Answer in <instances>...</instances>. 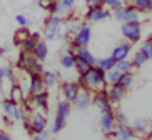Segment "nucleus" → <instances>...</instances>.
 Returning <instances> with one entry per match:
<instances>
[{
	"instance_id": "f257e3e1",
	"label": "nucleus",
	"mask_w": 152,
	"mask_h": 140,
	"mask_svg": "<svg viewBox=\"0 0 152 140\" xmlns=\"http://www.w3.org/2000/svg\"><path fill=\"white\" fill-rule=\"evenodd\" d=\"M84 80H85V92H90V94L107 90L109 87L107 80H105V70L99 68L97 65H92L84 73Z\"/></svg>"
},
{
	"instance_id": "f03ea898",
	"label": "nucleus",
	"mask_w": 152,
	"mask_h": 140,
	"mask_svg": "<svg viewBox=\"0 0 152 140\" xmlns=\"http://www.w3.org/2000/svg\"><path fill=\"white\" fill-rule=\"evenodd\" d=\"M45 42H60L64 40V18L60 15H49L45 20L44 32L40 33Z\"/></svg>"
},
{
	"instance_id": "7ed1b4c3",
	"label": "nucleus",
	"mask_w": 152,
	"mask_h": 140,
	"mask_svg": "<svg viewBox=\"0 0 152 140\" xmlns=\"http://www.w3.org/2000/svg\"><path fill=\"white\" fill-rule=\"evenodd\" d=\"M17 65L22 68V70H25V73H28V75L44 72L42 62H39V60H37L32 54H25V52H22V50H20V54H18Z\"/></svg>"
},
{
	"instance_id": "20e7f679",
	"label": "nucleus",
	"mask_w": 152,
	"mask_h": 140,
	"mask_svg": "<svg viewBox=\"0 0 152 140\" xmlns=\"http://www.w3.org/2000/svg\"><path fill=\"white\" fill-rule=\"evenodd\" d=\"M92 42V28L87 22L80 27V30H77L72 35L70 40V50H75L77 47H89Z\"/></svg>"
},
{
	"instance_id": "39448f33",
	"label": "nucleus",
	"mask_w": 152,
	"mask_h": 140,
	"mask_svg": "<svg viewBox=\"0 0 152 140\" xmlns=\"http://www.w3.org/2000/svg\"><path fill=\"white\" fill-rule=\"evenodd\" d=\"M122 37H125L130 44H137L142 40V23L140 22H124L121 25Z\"/></svg>"
},
{
	"instance_id": "423d86ee",
	"label": "nucleus",
	"mask_w": 152,
	"mask_h": 140,
	"mask_svg": "<svg viewBox=\"0 0 152 140\" xmlns=\"http://www.w3.org/2000/svg\"><path fill=\"white\" fill-rule=\"evenodd\" d=\"M110 17V10H107L104 5H95V7H89L87 12L84 15V20L87 23H95V22H102L107 20Z\"/></svg>"
},
{
	"instance_id": "0eeeda50",
	"label": "nucleus",
	"mask_w": 152,
	"mask_h": 140,
	"mask_svg": "<svg viewBox=\"0 0 152 140\" xmlns=\"http://www.w3.org/2000/svg\"><path fill=\"white\" fill-rule=\"evenodd\" d=\"M92 105L99 112H109V110H114V104L110 102L107 95V90H100V92H95L92 95Z\"/></svg>"
},
{
	"instance_id": "6e6552de",
	"label": "nucleus",
	"mask_w": 152,
	"mask_h": 140,
	"mask_svg": "<svg viewBox=\"0 0 152 140\" xmlns=\"http://www.w3.org/2000/svg\"><path fill=\"white\" fill-rule=\"evenodd\" d=\"M49 125V120H47V115L45 112H34L32 113V122H30V133L28 135H34V133H40L42 130H45Z\"/></svg>"
},
{
	"instance_id": "1a4fd4ad",
	"label": "nucleus",
	"mask_w": 152,
	"mask_h": 140,
	"mask_svg": "<svg viewBox=\"0 0 152 140\" xmlns=\"http://www.w3.org/2000/svg\"><path fill=\"white\" fill-rule=\"evenodd\" d=\"M109 137L110 139H115V140H137V135L130 128V125H119V123H115L114 130L110 132Z\"/></svg>"
},
{
	"instance_id": "9d476101",
	"label": "nucleus",
	"mask_w": 152,
	"mask_h": 140,
	"mask_svg": "<svg viewBox=\"0 0 152 140\" xmlns=\"http://www.w3.org/2000/svg\"><path fill=\"white\" fill-rule=\"evenodd\" d=\"M99 125H100V130L105 133V135H110V132L114 130L115 127V117H114V110H109V112H100V118H99Z\"/></svg>"
},
{
	"instance_id": "9b49d317",
	"label": "nucleus",
	"mask_w": 152,
	"mask_h": 140,
	"mask_svg": "<svg viewBox=\"0 0 152 140\" xmlns=\"http://www.w3.org/2000/svg\"><path fill=\"white\" fill-rule=\"evenodd\" d=\"M70 109H72L70 102H67L65 99L60 100L57 104V107H55V118L54 120H57L58 123H62V125L65 127V123H67V120H69V115H70Z\"/></svg>"
},
{
	"instance_id": "f8f14e48",
	"label": "nucleus",
	"mask_w": 152,
	"mask_h": 140,
	"mask_svg": "<svg viewBox=\"0 0 152 140\" xmlns=\"http://www.w3.org/2000/svg\"><path fill=\"white\" fill-rule=\"evenodd\" d=\"M62 94H64V99L74 104L77 99V95L80 94V87L77 82H72V80H67V82H62Z\"/></svg>"
},
{
	"instance_id": "ddd939ff",
	"label": "nucleus",
	"mask_w": 152,
	"mask_h": 140,
	"mask_svg": "<svg viewBox=\"0 0 152 140\" xmlns=\"http://www.w3.org/2000/svg\"><path fill=\"white\" fill-rule=\"evenodd\" d=\"M30 100H32V105H34L35 110H40V112H47L49 110V90L47 88L42 90L40 94L32 95Z\"/></svg>"
},
{
	"instance_id": "4468645a",
	"label": "nucleus",
	"mask_w": 152,
	"mask_h": 140,
	"mask_svg": "<svg viewBox=\"0 0 152 140\" xmlns=\"http://www.w3.org/2000/svg\"><path fill=\"white\" fill-rule=\"evenodd\" d=\"M42 90H45L44 80H42V73H32V75H28V90H27V94L32 97V95L40 94Z\"/></svg>"
},
{
	"instance_id": "2eb2a0df",
	"label": "nucleus",
	"mask_w": 152,
	"mask_h": 140,
	"mask_svg": "<svg viewBox=\"0 0 152 140\" xmlns=\"http://www.w3.org/2000/svg\"><path fill=\"white\" fill-rule=\"evenodd\" d=\"M74 107L75 110H80V112H85V110H89L92 107V94L90 92H84L80 90V94L77 95L75 102H74Z\"/></svg>"
},
{
	"instance_id": "dca6fc26",
	"label": "nucleus",
	"mask_w": 152,
	"mask_h": 140,
	"mask_svg": "<svg viewBox=\"0 0 152 140\" xmlns=\"http://www.w3.org/2000/svg\"><path fill=\"white\" fill-rule=\"evenodd\" d=\"M130 128L135 132V135H147V132L151 130V122L145 117H137L130 122Z\"/></svg>"
},
{
	"instance_id": "f3484780",
	"label": "nucleus",
	"mask_w": 152,
	"mask_h": 140,
	"mask_svg": "<svg viewBox=\"0 0 152 140\" xmlns=\"http://www.w3.org/2000/svg\"><path fill=\"white\" fill-rule=\"evenodd\" d=\"M85 23L84 18L80 17H75L74 14H70V17H67L64 20V25H65V30H67L69 35H74L77 30H80V27Z\"/></svg>"
},
{
	"instance_id": "a211bd4d",
	"label": "nucleus",
	"mask_w": 152,
	"mask_h": 140,
	"mask_svg": "<svg viewBox=\"0 0 152 140\" xmlns=\"http://www.w3.org/2000/svg\"><path fill=\"white\" fill-rule=\"evenodd\" d=\"M130 50H132V44H125V45H119V44H117V45L114 47V50H112L110 57L115 60V62H121V60L129 59Z\"/></svg>"
},
{
	"instance_id": "6ab92c4d",
	"label": "nucleus",
	"mask_w": 152,
	"mask_h": 140,
	"mask_svg": "<svg viewBox=\"0 0 152 140\" xmlns=\"http://www.w3.org/2000/svg\"><path fill=\"white\" fill-rule=\"evenodd\" d=\"M122 10H124V22H140L142 23V14L137 12L132 4H125L122 7Z\"/></svg>"
},
{
	"instance_id": "aec40b11",
	"label": "nucleus",
	"mask_w": 152,
	"mask_h": 140,
	"mask_svg": "<svg viewBox=\"0 0 152 140\" xmlns=\"http://www.w3.org/2000/svg\"><path fill=\"white\" fill-rule=\"evenodd\" d=\"M125 94H127V90L125 88H122L121 85H109L107 87V95L109 99H110L112 104H119V102H122L125 97Z\"/></svg>"
},
{
	"instance_id": "412c9836",
	"label": "nucleus",
	"mask_w": 152,
	"mask_h": 140,
	"mask_svg": "<svg viewBox=\"0 0 152 140\" xmlns=\"http://www.w3.org/2000/svg\"><path fill=\"white\" fill-rule=\"evenodd\" d=\"M40 38H42V37H40V33H39V32H32L30 35H28L27 38L22 42L20 50H22V52H25V54H32V50L35 49L37 42L40 40Z\"/></svg>"
},
{
	"instance_id": "4be33fe9",
	"label": "nucleus",
	"mask_w": 152,
	"mask_h": 140,
	"mask_svg": "<svg viewBox=\"0 0 152 140\" xmlns=\"http://www.w3.org/2000/svg\"><path fill=\"white\" fill-rule=\"evenodd\" d=\"M72 52H74V55H75L77 59H82L84 62L89 63V65H95V62H97V59H95L94 54L89 50V47H77Z\"/></svg>"
},
{
	"instance_id": "5701e85b",
	"label": "nucleus",
	"mask_w": 152,
	"mask_h": 140,
	"mask_svg": "<svg viewBox=\"0 0 152 140\" xmlns=\"http://www.w3.org/2000/svg\"><path fill=\"white\" fill-rule=\"evenodd\" d=\"M32 55H34L39 62H44V60L49 57V45H47V42L40 38V40L37 42L35 49L32 50Z\"/></svg>"
},
{
	"instance_id": "b1692460",
	"label": "nucleus",
	"mask_w": 152,
	"mask_h": 140,
	"mask_svg": "<svg viewBox=\"0 0 152 140\" xmlns=\"http://www.w3.org/2000/svg\"><path fill=\"white\" fill-rule=\"evenodd\" d=\"M9 99L12 100V102H15L17 105H20L23 102V99H25V92L22 90V87L18 85L17 82H15L14 85L10 87L9 90Z\"/></svg>"
},
{
	"instance_id": "393cba45",
	"label": "nucleus",
	"mask_w": 152,
	"mask_h": 140,
	"mask_svg": "<svg viewBox=\"0 0 152 140\" xmlns=\"http://www.w3.org/2000/svg\"><path fill=\"white\" fill-rule=\"evenodd\" d=\"M58 63H60V67H62L64 70H70V68H74V63H75V55H74V52H72V50L64 52V54L60 55Z\"/></svg>"
},
{
	"instance_id": "a878e982",
	"label": "nucleus",
	"mask_w": 152,
	"mask_h": 140,
	"mask_svg": "<svg viewBox=\"0 0 152 140\" xmlns=\"http://www.w3.org/2000/svg\"><path fill=\"white\" fill-rule=\"evenodd\" d=\"M42 80H44V87L50 90V88H54L57 85L58 77H57V73L52 72V70H44L42 72Z\"/></svg>"
},
{
	"instance_id": "bb28decb",
	"label": "nucleus",
	"mask_w": 152,
	"mask_h": 140,
	"mask_svg": "<svg viewBox=\"0 0 152 140\" xmlns=\"http://www.w3.org/2000/svg\"><path fill=\"white\" fill-rule=\"evenodd\" d=\"M32 32L28 30V27H18V30L14 33V40H12V44H14V47H18L20 49V45H22V42L27 38L28 35H30Z\"/></svg>"
},
{
	"instance_id": "cd10ccee",
	"label": "nucleus",
	"mask_w": 152,
	"mask_h": 140,
	"mask_svg": "<svg viewBox=\"0 0 152 140\" xmlns=\"http://www.w3.org/2000/svg\"><path fill=\"white\" fill-rule=\"evenodd\" d=\"M4 82H7V87H12L17 82V75H15V72H14V68H12V65L10 63H5L4 67Z\"/></svg>"
},
{
	"instance_id": "c85d7f7f",
	"label": "nucleus",
	"mask_w": 152,
	"mask_h": 140,
	"mask_svg": "<svg viewBox=\"0 0 152 140\" xmlns=\"http://www.w3.org/2000/svg\"><path fill=\"white\" fill-rule=\"evenodd\" d=\"M58 4H60V17H64V15H70L74 12L77 0H58Z\"/></svg>"
},
{
	"instance_id": "c756f323",
	"label": "nucleus",
	"mask_w": 152,
	"mask_h": 140,
	"mask_svg": "<svg viewBox=\"0 0 152 140\" xmlns=\"http://www.w3.org/2000/svg\"><path fill=\"white\" fill-rule=\"evenodd\" d=\"M117 85H121L122 88L129 90L130 87L134 85V73H132V72H125V73H122L121 78H119V82H117Z\"/></svg>"
},
{
	"instance_id": "7c9ffc66",
	"label": "nucleus",
	"mask_w": 152,
	"mask_h": 140,
	"mask_svg": "<svg viewBox=\"0 0 152 140\" xmlns=\"http://www.w3.org/2000/svg\"><path fill=\"white\" fill-rule=\"evenodd\" d=\"M115 60L112 59L110 55H109V57H102V59H97V62H95V65H97L99 68H102V70H105V72H107V70H110V68H114L115 67Z\"/></svg>"
},
{
	"instance_id": "2f4dec72",
	"label": "nucleus",
	"mask_w": 152,
	"mask_h": 140,
	"mask_svg": "<svg viewBox=\"0 0 152 140\" xmlns=\"http://www.w3.org/2000/svg\"><path fill=\"white\" fill-rule=\"evenodd\" d=\"M121 75H122V72H119V70L114 67V68H110V70L105 72V80H107L109 85H115L117 82H119V78H121Z\"/></svg>"
},
{
	"instance_id": "473e14b6",
	"label": "nucleus",
	"mask_w": 152,
	"mask_h": 140,
	"mask_svg": "<svg viewBox=\"0 0 152 140\" xmlns=\"http://www.w3.org/2000/svg\"><path fill=\"white\" fill-rule=\"evenodd\" d=\"M132 65H134V68H142L144 65H145V62H147V59L144 57V54L140 52V50H137L134 55H132Z\"/></svg>"
},
{
	"instance_id": "72a5a7b5",
	"label": "nucleus",
	"mask_w": 152,
	"mask_h": 140,
	"mask_svg": "<svg viewBox=\"0 0 152 140\" xmlns=\"http://www.w3.org/2000/svg\"><path fill=\"white\" fill-rule=\"evenodd\" d=\"M114 117H115V123L119 125H130V117L122 110H114Z\"/></svg>"
},
{
	"instance_id": "f704fd0d",
	"label": "nucleus",
	"mask_w": 152,
	"mask_h": 140,
	"mask_svg": "<svg viewBox=\"0 0 152 140\" xmlns=\"http://www.w3.org/2000/svg\"><path fill=\"white\" fill-rule=\"evenodd\" d=\"M115 68L119 70V72L125 73V72H132V70H134V65H132V62H130L129 59H125V60L117 62V63H115Z\"/></svg>"
},
{
	"instance_id": "c9c22d12",
	"label": "nucleus",
	"mask_w": 152,
	"mask_h": 140,
	"mask_svg": "<svg viewBox=\"0 0 152 140\" xmlns=\"http://www.w3.org/2000/svg\"><path fill=\"white\" fill-rule=\"evenodd\" d=\"M139 50L142 52L144 57H145L147 60H152V42L149 40V38H147V40H144L142 44H140V49H139Z\"/></svg>"
},
{
	"instance_id": "e433bc0d",
	"label": "nucleus",
	"mask_w": 152,
	"mask_h": 140,
	"mask_svg": "<svg viewBox=\"0 0 152 140\" xmlns=\"http://www.w3.org/2000/svg\"><path fill=\"white\" fill-rule=\"evenodd\" d=\"M90 67H92V65H89V63L84 62L82 59H77V57H75V63H74V68L77 70V73H79V75H84V73L87 72V70H89Z\"/></svg>"
},
{
	"instance_id": "4c0bfd02",
	"label": "nucleus",
	"mask_w": 152,
	"mask_h": 140,
	"mask_svg": "<svg viewBox=\"0 0 152 140\" xmlns=\"http://www.w3.org/2000/svg\"><path fill=\"white\" fill-rule=\"evenodd\" d=\"M100 4H102L107 10H115V9H121V7L125 5L122 0H100Z\"/></svg>"
},
{
	"instance_id": "58836bf2",
	"label": "nucleus",
	"mask_w": 152,
	"mask_h": 140,
	"mask_svg": "<svg viewBox=\"0 0 152 140\" xmlns=\"http://www.w3.org/2000/svg\"><path fill=\"white\" fill-rule=\"evenodd\" d=\"M132 5L140 14H147L149 12V0H132Z\"/></svg>"
},
{
	"instance_id": "ea45409f",
	"label": "nucleus",
	"mask_w": 152,
	"mask_h": 140,
	"mask_svg": "<svg viewBox=\"0 0 152 140\" xmlns=\"http://www.w3.org/2000/svg\"><path fill=\"white\" fill-rule=\"evenodd\" d=\"M15 102H12L10 99H5L4 102H2V112H4V115H7V117H10L12 115V110H14L15 107Z\"/></svg>"
},
{
	"instance_id": "a19ab883",
	"label": "nucleus",
	"mask_w": 152,
	"mask_h": 140,
	"mask_svg": "<svg viewBox=\"0 0 152 140\" xmlns=\"http://www.w3.org/2000/svg\"><path fill=\"white\" fill-rule=\"evenodd\" d=\"M47 12H49V15H60V4H58V0H50L49 7H47Z\"/></svg>"
},
{
	"instance_id": "79ce46f5",
	"label": "nucleus",
	"mask_w": 152,
	"mask_h": 140,
	"mask_svg": "<svg viewBox=\"0 0 152 140\" xmlns=\"http://www.w3.org/2000/svg\"><path fill=\"white\" fill-rule=\"evenodd\" d=\"M22 115H23V109L20 105H15L14 110H12V115H10V120L12 122H20L22 120Z\"/></svg>"
},
{
	"instance_id": "37998d69",
	"label": "nucleus",
	"mask_w": 152,
	"mask_h": 140,
	"mask_svg": "<svg viewBox=\"0 0 152 140\" xmlns=\"http://www.w3.org/2000/svg\"><path fill=\"white\" fill-rule=\"evenodd\" d=\"M15 22H17V25H18V27H30L32 23H34V22L30 20V18H28V17H25L23 14H18L17 17H15Z\"/></svg>"
},
{
	"instance_id": "c03bdc74",
	"label": "nucleus",
	"mask_w": 152,
	"mask_h": 140,
	"mask_svg": "<svg viewBox=\"0 0 152 140\" xmlns=\"http://www.w3.org/2000/svg\"><path fill=\"white\" fill-rule=\"evenodd\" d=\"M22 125H23V128L27 130V133H30V122H32V113L30 112H25L23 110V115H22Z\"/></svg>"
},
{
	"instance_id": "a18cd8bd",
	"label": "nucleus",
	"mask_w": 152,
	"mask_h": 140,
	"mask_svg": "<svg viewBox=\"0 0 152 140\" xmlns=\"http://www.w3.org/2000/svg\"><path fill=\"white\" fill-rule=\"evenodd\" d=\"M60 130H64V125H62V123H58L57 120H54V122H52V125H50V132H52V135L60 133Z\"/></svg>"
},
{
	"instance_id": "49530a36",
	"label": "nucleus",
	"mask_w": 152,
	"mask_h": 140,
	"mask_svg": "<svg viewBox=\"0 0 152 140\" xmlns=\"http://www.w3.org/2000/svg\"><path fill=\"white\" fill-rule=\"evenodd\" d=\"M0 140H14L12 137H10V133H7V132L0 130Z\"/></svg>"
},
{
	"instance_id": "de8ad7c7",
	"label": "nucleus",
	"mask_w": 152,
	"mask_h": 140,
	"mask_svg": "<svg viewBox=\"0 0 152 140\" xmlns=\"http://www.w3.org/2000/svg\"><path fill=\"white\" fill-rule=\"evenodd\" d=\"M85 4H87V7H95V5H102V4H100V0H85Z\"/></svg>"
},
{
	"instance_id": "09e8293b",
	"label": "nucleus",
	"mask_w": 152,
	"mask_h": 140,
	"mask_svg": "<svg viewBox=\"0 0 152 140\" xmlns=\"http://www.w3.org/2000/svg\"><path fill=\"white\" fill-rule=\"evenodd\" d=\"M30 140H47L42 133H34V135H30Z\"/></svg>"
},
{
	"instance_id": "8fccbe9b",
	"label": "nucleus",
	"mask_w": 152,
	"mask_h": 140,
	"mask_svg": "<svg viewBox=\"0 0 152 140\" xmlns=\"http://www.w3.org/2000/svg\"><path fill=\"white\" fill-rule=\"evenodd\" d=\"M49 4H50V0H39V5H40V7H42L44 10H47Z\"/></svg>"
},
{
	"instance_id": "3c124183",
	"label": "nucleus",
	"mask_w": 152,
	"mask_h": 140,
	"mask_svg": "<svg viewBox=\"0 0 152 140\" xmlns=\"http://www.w3.org/2000/svg\"><path fill=\"white\" fill-rule=\"evenodd\" d=\"M4 85V68H2V65H0V87Z\"/></svg>"
},
{
	"instance_id": "603ef678",
	"label": "nucleus",
	"mask_w": 152,
	"mask_h": 140,
	"mask_svg": "<svg viewBox=\"0 0 152 140\" xmlns=\"http://www.w3.org/2000/svg\"><path fill=\"white\" fill-rule=\"evenodd\" d=\"M125 44H130L125 37H121V40H119V45H125Z\"/></svg>"
},
{
	"instance_id": "864d4df0",
	"label": "nucleus",
	"mask_w": 152,
	"mask_h": 140,
	"mask_svg": "<svg viewBox=\"0 0 152 140\" xmlns=\"http://www.w3.org/2000/svg\"><path fill=\"white\" fill-rule=\"evenodd\" d=\"M2 52H4V54H9V52H10V47H9V45H4V49H2Z\"/></svg>"
},
{
	"instance_id": "5fc2aeb1",
	"label": "nucleus",
	"mask_w": 152,
	"mask_h": 140,
	"mask_svg": "<svg viewBox=\"0 0 152 140\" xmlns=\"http://www.w3.org/2000/svg\"><path fill=\"white\" fill-rule=\"evenodd\" d=\"M149 12H152V0H149Z\"/></svg>"
},
{
	"instance_id": "6e6d98bb",
	"label": "nucleus",
	"mask_w": 152,
	"mask_h": 140,
	"mask_svg": "<svg viewBox=\"0 0 152 140\" xmlns=\"http://www.w3.org/2000/svg\"><path fill=\"white\" fill-rule=\"evenodd\" d=\"M149 122H151V128H152V118H149Z\"/></svg>"
},
{
	"instance_id": "4d7b16f0",
	"label": "nucleus",
	"mask_w": 152,
	"mask_h": 140,
	"mask_svg": "<svg viewBox=\"0 0 152 140\" xmlns=\"http://www.w3.org/2000/svg\"><path fill=\"white\" fill-rule=\"evenodd\" d=\"M104 140H112V139H110V137H105V139H104Z\"/></svg>"
},
{
	"instance_id": "13d9d810",
	"label": "nucleus",
	"mask_w": 152,
	"mask_h": 140,
	"mask_svg": "<svg viewBox=\"0 0 152 140\" xmlns=\"http://www.w3.org/2000/svg\"><path fill=\"white\" fill-rule=\"evenodd\" d=\"M149 40H151V42H152V35H151V37H149Z\"/></svg>"
}]
</instances>
